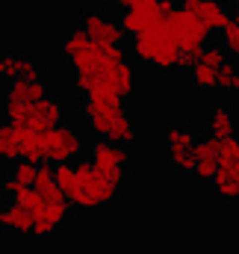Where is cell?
<instances>
[{"mask_svg": "<svg viewBox=\"0 0 239 254\" xmlns=\"http://www.w3.org/2000/svg\"><path fill=\"white\" fill-rule=\"evenodd\" d=\"M216 89H225V92H239V65L228 63L219 68V77H216Z\"/></svg>", "mask_w": 239, "mask_h": 254, "instance_id": "603a6c76", "label": "cell"}, {"mask_svg": "<svg viewBox=\"0 0 239 254\" xmlns=\"http://www.w3.org/2000/svg\"><path fill=\"white\" fill-rule=\"evenodd\" d=\"M133 54L148 65H157L163 71L180 68V51L169 33V27L163 21H157L154 27H148L145 33L133 36Z\"/></svg>", "mask_w": 239, "mask_h": 254, "instance_id": "7a4b0ae2", "label": "cell"}, {"mask_svg": "<svg viewBox=\"0 0 239 254\" xmlns=\"http://www.w3.org/2000/svg\"><path fill=\"white\" fill-rule=\"evenodd\" d=\"M166 27H169V33H172V39H175V45H178L180 51V65L186 68H192V63L201 57V51H204V45H207V39H210V33H207V27L195 18V15H189V12H183L178 9L169 21H163Z\"/></svg>", "mask_w": 239, "mask_h": 254, "instance_id": "3957f363", "label": "cell"}, {"mask_svg": "<svg viewBox=\"0 0 239 254\" xmlns=\"http://www.w3.org/2000/svg\"><path fill=\"white\" fill-rule=\"evenodd\" d=\"M42 148H45V163L60 166V163H71L83 154L86 139L74 125H60L42 133Z\"/></svg>", "mask_w": 239, "mask_h": 254, "instance_id": "8992f818", "label": "cell"}, {"mask_svg": "<svg viewBox=\"0 0 239 254\" xmlns=\"http://www.w3.org/2000/svg\"><path fill=\"white\" fill-rule=\"evenodd\" d=\"M0 80H45L42 65L36 63L33 54L21 51V48H3L0 51Z\"/></svg>", "mask_w": 239, "mask_h": 254, "instance_id": "ba28073f", "label": "cell"}, {"mask_svg": "<svg viewBox=\"0 0 239 254\" xmlns=\"http://www.w3.org/2000/svg\"><path fill=\"white\" fill-rule=\"evenodd\" d=\"M195 18L207 27V33H222V30L231 24V9H228L222 0H201Z\"/></svg>", "mask_w": 239, "mask_h": 254, "instance_id": "9a60e30c", "label": "cell"}, {"mask_svg": "<svg viewBox=\"0 0 239 254\" xmlns=\"http://www.w3.org/2000/svg\"><path fill=\"white\" fill-rule=\"evenodd\" d=\"M9 178H12L15 184H21V187H33L36 166L27 163V160H18V163H12V169H9Z\"/></svg>", "mask_w": 239, "mask_h": 254, "instance_id": "d4e9b609", "label": "cell"}, {"mask_svg": "<svg viewBox=\"0 0 239 254\" xmlns=\"http://www.w3.org/2000/svg\"><path fill=\"white\" fill-rule=\"evenodd\" d=\"M65 119V110H62V101L48 95L36 104H30V119H27V127L24 130H54V127L62 125Z\"/></svg>", "mask_w": 239, "mask_h": 254, "instance_id": "30bf717a", "label": "cell"}, {"mask_svg": "<svg viewBox=\"0 0 239 254\" xmlns=\"http://www.w3.org/2000/svg\"><path fill=\"white\" fill-rule=\"evenodd\" d=\"M222 201H239V139L216 142V175L210 181Z\"/></svg>", "mask_w": 239, "mask_h": 254, "instance_id": "277c9868", "label": "cell"}, {"mask_svg": "<svg viewBox=\"0 0 239 254\" xmlns=\"http://www.w3.org/2000/svg\"><path fill=\"white\" fill-rule=\"evenodd\" d=\"M98 80H101V86L104 89H110L116 98H127L130 92H133V80H136V71H133V65L127 63H116V65H110V68H104L101 74H98Z\"/></svg>", "mask_w": 239, "mask_h": 254, "instance_id": "8fae6325", "label": "cell"}, {"mask_svg": "<svg viewBox=\"0 0 239 254\" xmlns=\"http://www.w3.org/2000/svg\"><path fill=\"white\" fill-rule=\"evenodd\" d=\"M71 169L77 175V184H80V192H83L86 210L89 207H101V204H113L119 198V190L104 175H98L89 160H77V163H71Z\"/></svg>", "mask_w": 239, "mask_h": 254, "instance_id": "52a82bcc", "label": "cell"}, {"mask_svg": "<svg viewBox=\"0 0 239 254\" xmlns=\"http://www.w3.org/2000/svg\"><path fill=\"white\" fill-rule=\"evenodd\" d=\"M0 228L6 231H15V234H30L33 231V216L18 207V204H0Z\"/></svg>", "mask_w": 239, "mask_h": 254, "instance_id": "e0dca14e", "label": "cell"}, {"mask_svg": "<svg viewBox=\"0 0 239 254\" xmlns=\"http://www.w3.org/2000/svg\"><path fill=\"white\" fill-rule=\"evenodd\" d=\"M169 163L183 172V175H192V151H175V154H169Z\"/></svg>", "mask_w": 239, "mask_h": 254, "instance_id": "83f0119b", "label": "cell"}, {"mask_svg": "<svg viewBox=\"0 0 239 254\" xmlns=\"http://www.w3.org/2000/svg\"><path fill=\"white\" fill-rule=\"evenodd\" d=\"M48 95H51L48 80H15V83H9L6 104H36Z\"/></svg>", "mask_w": 239, "mask_h": 254, "instance_id": "5bb4252c", "label": "cell"}, {"mask_svg": "<svg viewBox=\"0 0 239 254\" xmlns=\"http://www.w3.org/2000/svg\"><path fill=\"white\" fill-rule=\"evenodd\" d=\"M237 6H239V0H237Z\"/></svg>", "mask_w": 239, "mask_h": 254, "instance_id": "f1b7e54d", "label": "cell"}, {"mask_svg": "<svg viewBox=\"0 0 239 254\" xmlns=\"http://www.w3.org/2000/svg\"><path fill=\"white\" fill-rule=\"evenodd\" d=\"M222 48L228 51V54H234V57H239V27L231 21L225 30H222Z\"/></svg>", "mask_w": 239, "mask_h": 254, "instance_id": "4316f807", "label": "cell"}, {"mask_svg": "<svg viewBox=\"0 0 239 254\" xmlns=\"http://www.w3.org/2000/svg\"><path fill=\"white\" fill-rule=\"evenodd\" d=\"M163 142H166V151L175 154V151H192L198 139H195V133H192L189 125L172 122V125H166V130H163Z\"/></svg>", "mask_w": 239, "mask_h": 254, "instance_id": "ac0fdd59", "label": "cell"}, {"mask_svg": "<svg viewBox=\"0 0 239 254\" xmlns=\"http://www.w3.org/2000/svg\"><path fill=\"white\" fill-rule=\"evenodd\" d=\"M62 54H65V60L71 63V68L77 71V77H80V74H83V77H92V74L98 77L104 68L127 60V51H124L121 45H95L80 27L65 36Z\"/></svg>", "mask_w": 239, "mask_h": 254, "instance_id": "6da1fadb", "label": "cell"}, {"mask_svg": "<svg viewBox=\"0 0 239 254\" xmlns=\"http://www.w3.org/2000/svg\"><path fill=\"white\" fill-rule=\"evenodd\" d=\"M189 77H192V83L198 86V89H216V77H219V68H213V65L201 63V60H195L192 68H189Z\"/></svg>", "mask_w": 239, "mask_h": 254, "instance_id": "7402d4cb", "label": "cell"}, {"mask_svg": "<svg viewBox=\"0 0 239 254\" xmlns=\"http://www.w3.org/2000/svg\"><path fill=\"white\" fill-rule=\"evenodd\" d=\"M192 175L201 181H213L216 175V139H198L192 148Z\"/></svg>", "mask_w": 239, "mask_h": 254, "instance_id": "4fadbf2b", "label": "cell"}, {"mask_svg": "<svg viewBox=\"0 0 239 254\" xmlns=\"http://www.w3.org/2000/svg\"><path fill=\"white\" fill-rule=\"evenodd\" d=\"M80 30L95 42V45H121L124 33H121L119 21H113L104 9H86L80 18Z\"/></svg>", "mask_w": 239, "mask_h": 254, "instance_id": "9c48e42d", "label": "cell"}, {"mask_svg": "<svg viewBox=\"0 0 239 254\" xmlns=\"http://www.w3.org/2000/svg\"><path fill=\"white\" fill-rule=\"evenodd\" d=\"M54 187H57V184H54V166H51V163H42V166H36L33 192H36V195H45V192H51Z\"/></svg>", "mask_w": 239, "mask_h": 254, "instance_id": "cb8c5ba5", "label": "cell"}, {"mask_svg": "<svg viewBox=\"0 0 239 254\" xmlns=\"http://www.w3.org/2000/svg\"><path fill=\"white\" fill-rule=\"evenodd\" d=\"M68 213H71V204H39V210L33 213V234L39 237L54 234L68 219Z\"/></svg>", "mask_w": 239, "mask_h": 254, "instance_id": "7c38bea8", "label": "cell"}, {"mask_svg": "<svg viewBox=\"0 0 239 254\" xmlns=\"http://www.w3.org/2000/svg\"><path fill=\"white\" fill-rule=\"evenodd\" d=\"M92 148V166L98 175H104L116 190L124 184L127 178V163H130V148L127 145H116V142H107V139H92L89 142Z\"/></svg>", "mask_w": 239, "mask_h": 254, "instance_id": "5b68a950", "label": "cell"}, {"mask_svg": "<svg viewBox=\"0 0 239 254\" xmlns=\"http://www.w3.org/2000/svg\"><path fill=\"white\" fill-rule=\"evenodd\" d=\"M42 133H45V130H18V151H21V160H27V163H33V166H42V163H45Z\"/></svg>", "mask_w": 239, "mask_h": 254, "instance_id": "d6986e66", "label": "cell"}, {"mask_svg": "<svg viewBox=\"0 0 239 254\" xmlns=\"http://www.w3.org/2000/svg\"><path fill=\"white\" fill-rule=\"evenodd\" d=\"M198 60L207 63V65H213V68H222V65L228 63V51L222 48V42H210V45H204V51H201Z\"/></svg>", "mask_w": 239, "mask_h": 254, "instance_id": "484cf974", "label": "cell"}, {"mask_svg": "<svg viewBox=\"0 0 239 254\" xmlns=\"http://www.w3.org/2000/svg\"><path fill=\"white\" fill-rule=\"evenodd\" d=\"M0 190L6 192L9 198H12V204H18V207H24L30 216L39 210V204H42V198L33 192V187H21V184H15L12 178H6V184L0 187Z\"/></svg>", "mask_w": 239, "mask_h": 254, "instance_id": "ffe728a7", "label": "cell"}, {"mask_svg": "<svg viewBox=\"0 0 239 254\" xmlns=\"http://www.w3.org/2000/svg\"><path fill=\"white\" fill-rule=\"evenodd\" d=\"M0 160L3 163H18L21 151H18V127L3 122L0 125Z\"/></svg>", "mask_w": 239, "mask_h": 254, "instance_id": "44dd1931", "label": "cell"}, {"mask_svg": "<svg viewBox=\"0 0 239 254\" xmlns=\"http://www.w3.org/2000/svg\"><path fill=\"white\" fill-rule=\"evenodd\" d=\"M234 130H237L234 113H231L228 107H216V110L207 113V136H210V139H216V142L231 139V136H237Z\"/></svg>", "mask_w": 239, "mask_h": 254, "instance_id": "2e32d148", "label": "cell"}]
</instances>
